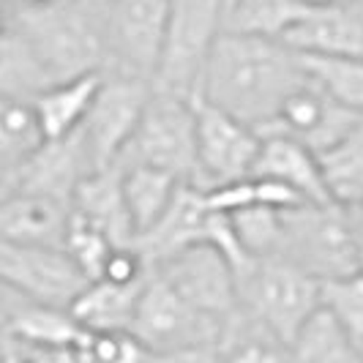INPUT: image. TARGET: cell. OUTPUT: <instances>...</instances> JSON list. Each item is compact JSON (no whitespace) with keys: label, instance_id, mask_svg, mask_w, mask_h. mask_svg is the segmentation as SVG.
<instances>
[{"label":"cell","instance_id":"cell-1","mask_svg":"<svg viewBox=\"0 0 363 363\" xmlns=\"http://www.w3.org/2000/svg\"><path fill=\"white\" fill-rule=\"evenodd\" d=\"M306 82L301 57L279 38L221 33L202 79V101L240 118L262 137L292 91Z\"/></svg>","mask_w":363,"mask_h":363},{"label":"cell","instance_id":"cell-2","mask_svg":"<svg viewBox=\"0 0 363 363\" xmlns=\"http://www.w3.org/2000/svg\"><path fill=\"white\" fill-rule=\"evenodd\" d=\"M107 0H69L47 11L6 14V25L25 36L55 82L107 72Z\"/></svg>","mask_w":363,"mask_h":363},{"label":"cell","instance_id":"cell-3","mask_svg":"<svg viewBox=\"0 0 363 363\" xmlns=\"http://www.w3.org/2000/svg\"><path fill=\"white\" fill-rule=\"evenodd\" d=\"M284 259L306 271L317 281L342 279L361 271V257L347 208L333 202H303L281 211V249Z\"/></svg>","mask_w":363,"mask_h":363},{"label":"cell","instance_id":"cell-4","mask_svg":"<svg viewBox=\"0 0 363 363\" xmlns=\"http://www.w3.org/2000/svg\"><path fill=\"white\" fill-rule=\"evenodd\" d=\"M221 3L224 0H172L169 30L153 91L186 101L200 99L213 47L224 33Z\"/></svg>","mask_w":363,"mask_h":363},{"label":"cell","instance_id":"cell-5","mask_svg":"<svg viewBox=\"0 0 363 363\" xmlns=\"http://www.w3.org/2000/svg\"><path fill=\"white\" fill-rule=\"evenodd\" d=\"M240 309L290 345L323 306V281L284 259H257L238 276Z\"/></svg>","mask_w":363,"mask_h":363},{"label":"cell","instance_id":"cell-6","mask_svg":"<svg viewBox=\"0 0 363 363\" xmlns=\"http://www.w3.org/2000/svg\"><path fill=\"white\" fill-rule=\"evenodd\" d=\"M153 167L178 181H197V107L169 93L153 91L145 115L118 167Z\"/></svg>","mask_w":363,"mask_h":363},{"label":"cell","instance_id":"cell-7","mask_svg":"<svg viewBox=\"0 0 363 363\" xmlns=\"http://www.w3.org/2000/svg\"><path fill=\"white\" fill-rule=\"evenodd\" d=\"M172 0H107V72L153 82L162 63Z\"/></svg>","mask_w":363,"mask_h":363},{"label":"cell","instance_id":"cell-8","mask_svg":"<svg viewBox=\"0 0 363 363\" xmlns=\"http://www.w3.org/2000/svg\"><path fill=\"white\" fill-rule=\"evenodd\" d=\"M197 107V189H216L252 178L262 153L265 137L240 118L213 107L211 101H194Z\"/></svg>","mask_w":363,"mask_h":363},{"label":"cell","instance_id":"cell-9","mask_svg":"<svg viewBox=\"0 0 363 363\" xmlns=\"http://www.w3.org/2000/svg\"><path fill=\"white\" fill-rule=\"evenodd\" d=\"M3 287L36 303L72 309L91 279L60 246H19L0 240Z\"/></svg>","mask_w":363,"mask_h":363},{"label":"cell","instance_id":"cell-10","mask_svg":"<svg viewBox=\"0 0 363 363\" xmlns=\"http://www.w3.org/2000/svg\"><path fill=\"white\" fill-rule=\"evenodd\" d=\"M221 330H224V323L197 311L159 273H150L137 306L134 325H131V333L140 336L150 352L218 345Z\"/></svg>","mask_w":363,"mask_h":363},{"label":"cell","instance_id":"cell-11","mask_svg":"<svg viewBox=\"0 0 363 363\" xmlns=\"http://www.w3.org/2000/svg\"><path fill=\"white\" fill-rule=\"evenodd\" d=\"M153 271L191 306L218 323H227L240 309L238 273L230 259L211 243H197L159 262Z\"/></svg>","mask_w":363,"mask_h":363},{"label":"cell","instance_id":"cell-12","mask_svg":"<svg viewBox=\"0 0 363 363\" xmlns=\"http://www.w3.org/2000/svg\"><path fill=\"white\" fill-rule=\"evenodd\" d=\"M150 96H153V82L104 72V82L82 126L99 169L115 167L123 156L145 115Z\"/></svg>","mask_w":363,"mask_h":363},{"label":"cell","instance_id":"cell-13","mask_svg":"<svg viewBox=\"0 0 363 363\" xmlns=\"http://www.w3.org/2000/svg\"><path fill=\"white\" fill-rule=\"evenodd\" d=\"M99 169L96 156L85 131H74L69 137L50 140L30 162L19 169L11 181L3 183V197L14 191L47 194L55 200L72 202L77 189Z\"/></svg>","mask_w":363,"mask_h":363},{"label":"cell","instance_id":"cell-14","mask_svg":"<svg viewBox=\"0 0 363 363\" xmlns=\"http://www.w3.org/2000/svg\"><path fill=\"white\" fill-rule=\"evenodd\" d=\"M361 121L363 112H355V109L333 101L325 91H320L306 77V82L287 96V101L279 109L276 123L265 137H276V134L292 137L314 153H323L325 147L350 134Z\"/></svg>","mask_w":363,"mask_h":363},{"label":"cell","instance_id":"cell-15","mask_svg":"<svg viewBox=\"0 0 363 363\" xmlns=\"http://www.w3.org/2000/svg\"><path fill=\"white\" fill-rule=\"evenodd\" d=\"M281 41L303 55L363 57V0H339L325 9H309Z\"/></svg>","mask_w":363,"mask_h":363},{"label":"cell","instance_id":"cell-16","mask_svg":"<svg viewBox=\"0 0 363 363\" xmlns=\"http://www.w3.org/2000/svg\"><path fill=\"white\" fill-rule=\"evenodd\" d=\"M72 224V202L14 191L0 202V240L19 246H60Z\"/></svg>","mask_w":363,"mask_h":363},{"label":"cell","instance_id":"cell-17","mask_svg":"<svg viewBox=\"0 0 363 363\" xmlns=\"http://www.w3.org/2000/svg\"><path fill=\"white\" fill-rule=\"evenodd\" d=\"M211 208L205 200V191L183 183L178 197L172 202V208L164 213L147 233L137 238V249L145 255L150 268H156L159 262L175 257L183 249H191L197 243H205L208 233V221H211Z\"/></svg>","mask_w":363,"mask_h":363},{"label":"cell","instance_id":"cell-18","mask_svg":"<svg viewBox=\"0 0 363 363\" xmlns=\"http://www.w3.org/2000/svg\"><path fill=\"white\" fill-rule=\"evenodd\" d=\"M3 336L30 347H79L88 330L69 309L36 303L3 287Z\"/></svg>","mask_w":363,"mask_h":363},{"label":"cell","instance_id":"cell-19","mask_svg":"<svg viewBox=\"0 0 363 363\" xmlns=\"http://www.w3.org/2000/svg\"><path fill=\"white\" fill-rule=\"evenodd\" d=\"M72 211L82 216L96 230H101L115 246H134L137 227L128 213V202L123 194V172L121 167L96 169L88 181L77 189Z\"/></svg>","mask_w":363,"mask_h":363},{"label":"cell","instance_id":"cell-20","mask_svg":"<svg viewBox=\"0 0 363 363\" xmlns=\"http://www.w3.org/2000/svg\"><path fill=\"white\" fill-rule=\"evenodd\" d=\"M255 175L284 183L306 202H320V205L330 202L317 153L292 137H281V134L265 137Z\"/></svg>","mask_w":363,"mask_h":363},{"label":"cell","instance_id":"cell-21","mask_svg":"<svg viewBox=\"0 0 363 363\" xmlns=\"http://www.w3.org/2000/svg\"><path fill=\"white\" fill-rule=\"evenodd\" d=\"M101 82H104V72L82 74V77H74L66 82H57L30 101L36 107L47 140L69 137L85 126Z\"/></svg>","mask_w":363,"mask_h":363},{"label":"cell","instance_id":"cell-22","mask_svg":"<svg viewBox=\"0 0 363 363\" xmlns=\"http://www.w3.org/2000/svg\"><path fill=\"white\" fill-rule=\"evenodd\" d=\"M145 284H115L107 279H96L69 311L88 333L131 330Z\"/></svg>","mask_w":363,"mask_h":363},{"label":"cell","instance_id":"cell-23","mask_svg":"<svg viewBox=\"0 0 363 363\" xmlns=\"http://www.w3.org/2000/svg\"><path fill=\"white\" fill-rule=\"evenodd\" d=\"M47 134L36 107L19 99H0V169L3 183L11 181L25 164L47 145Z\"/></svg>","mask_w":363,"mask_h":363},{"label":"cell","instance_id":"cell-24","mask_svg":"<svg viewBox=\"0 0 363 363\" xmlns=\"http://www.w3.org/2000/svg\"><path fill=\"white\" fill-rule=\"evenodd\" d=\"M306 11L298 0H224L221 22L224 33L281 41Z\"/></svg>","mask_w":363,"mask_h":363},{"label":"cell","instance_id":"cell-25","mask_svg":"<svg viewBox=\"0 0 363 363\" xmlns=\"http://www.w3.org/2000/svg\"><path fill=\"white\" fill-rule=\"evenodd\" d=\"M57 85L41 57L33 52V47L25 41L22 33L3 25L0 38V91L3 99H19L33 101L44 91Z\"/></svg>","mask_w":363,"mask_h":363},{"label":"cell","instance_id":"cell-26","mask_svg":"<svg viewBox=\"0 0 363 363\" xmlns=\"http://www.w3.org/2000/svg\"><path fill=\"white\" fill-rule=\"evenodd\" d=\"M287 347L290 363H363L361 345L323 306Z\"/></svg>","mask_w":363,"mask_h":363},{"label":"cell","instance_id":"cell-27","mask_svg":"<svg viewBox=\"0 0 363 363\" xmlns=\"http://www.w3.org/2000/svg\"><path fill=\"white\" fill-rule=\"evenodd\" d=\"M317 159L330 202L347 211L363 205V121Z\"/></svg>","mask_w":363,"mask_h":363},{"label":"cell","instance_id":"cell-28","mask_svg":"<svg viewBox=\"0 0 363 363\" xmlns=\"http://www.w3.org/2000/svg\"><path fill=\"white\" fill-rule=\"evenodd\" d=\"M121 172H123V194L128 202V213L134 218L137 238H140L172 208L178 191L183 189V181H178L169 172L143 167V164L121 167Z\"/></svg>","mask_w":363,"mask_h":363},{"label":"cell","instance_id":"cell-29","mask_svg":"<svg viewBox=\"0 0 363 363\" xmlns=\"http://www.w3.org/2000/svg\"><path fill=\"white\" fill-rule=\"evenodd\" d=\"M216 347L221 363H290L287 342L243 309L224 323Z\"/></svg>","mask_w":363,"mask_h":363},{"label":"cell","instance_id":"cell-30","mask_svg":"<svg viewBox=\"0 0 363 363\" xmlns=\"http://www.w3.org/2000/svg\"><path fill=\"white\" fill-rule=\"evenodd\" d=\"M301 66L311 82L325 91L333 101L363 112V57H345V55H303Z\"/></svg>","mask_w":363,"mask_h":363},{"label":"cell","instance_id":"cell-31","mask_svg":"<svg viewBox=\"0 0 363 363\" xmlns=\"http://www.w3.org/2000/svg\"><path fill=\"white\" fill-rule=\"evenodd\" d=\"M281 211L284 208H249L227 213L235 224L243 249L255 259H276L281 249Z\"/></svg>","mask_w":363,"mask_h":363},{"label":"cell","instance_id":"cell-32","mask_svg":"<svg viewBox=\"0 0 363 363\" xmlns=\"http://www.w3.org/2000/svg\"><path fill=\"white\" fill-rule=\"evenodd\" d=\"M63 249L82 268V273L91 281H96V279H101L109 257L118 246L101 230H96L93 224H88L85 218L77 216L72 211V224H69V233H66V240H63Z\"/></svg>","mask_w":363,"mask_h":363},{"label":"cell","instance_id":"cell-33","mask_svg":"<svg viewBox=\"0 0 363 363\" xmlns=\"http://www.w3.org/2000/svg\"><path fill=\"white\" fill-rule=\"evenodd\" d=\"M323 309H328L363 350V271L323 281Z\"/></svg>","mask_w":363,"mask_h":363},{"label":"cell","instance_id":"cell-34","mask_svg":"<svg viewBox=\"0 0 363 363\" xmlns=\"http://www.w3.org/2000/svg\"><path fill=\"white\" fill-rule=\"evenodd\" d=\"M147 363H221V355L216 345L181 347V350H167V352H150Z\"/></svg>","mask_w":363,"mask_h":363},{"label":"cell","instance_id":"cell-35","mask_svg":"<svg viewBox=\"0 0 363 363\" xmlns=\"http://www.w3.org/2000/svg\"><path fill=\"white\" fill-rule=\"evenodd\" d=\"M3 355H6V363H36L30 358L28 347L9 339V336H3Z\"/></svg>","mask_w":363,"mask_h":363},{"label":"cell","instance_id":"cell-36","mask_svg":"<svg viewBox=\"0 0 363 363\" xmlns=\"http://www.w3.org/2000/svg\"><path fill=\"white\" fill-rule=\"evenodd\" d=\"M303 9H325V6H333V3H339V0H298Z\"/></svg>","mask_w":363,"mask_h":363}]
</instances>
